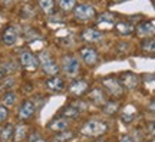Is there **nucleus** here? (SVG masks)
<instances>
[{"instance_id": "f257e3e1", "label": "nucleus", "mask_w": 155, "mask_h": 142, "mask_svg": "<svg viewBox=\"0 0 155 142\" xmlns=\"http://www.w3.org/2000/svg\"><path fill=\"white\" fill-rule=\"evenodd\" d=\"M108 124L105 121L101 119H89L88 122H85L83 126L81 128V132L85 137H91V138H98L101 135H104L108 132Z\"/></svg>"}, {"instance_id": "f03ea898", "label": "nucleus", "mask_w": 155, "mask_h": 142, "mask_svg": "<svg viewBox=\"0 0 155 142\" xmlns=\"http://www.w3.org/2000/svg\"><path fill=\"white\" fill-rule=\"evenodd\" d=\"M38 60H39V66L42 68V71L46 75H49V76H58V73L61 71L59 65H58L55 58L50 55L48 50H42L40 55L38 56Z\"/></svg>"}, {"instance_id": "7ed1b4c3", "label": "nucleus", "mask_w": 155, "mask_h": 142, "mask_svg": "<svg viewBox=\"0 0 155 142\" xmlns=\"http://www.w3.org/2000/svg\"><path fill=\"white\" fill-rule=\"evenodd\" d=\"M101 83H102V89H104V92H105L106 95H109V96L116 98V101H118L119 98H122V96H124V93H125V89L121 86L119 81H118L116 78H114L112 75L105 76L102 81H101Z\"/></svg>"}, {"instance_id": "20e7f679", "label": "nucleus", "mask_w": 155, "mask_h": 142, "mask_svg": "<svg viewBox=\"0 0 155 142\" xmlns=\"http://www.w3.org/2000/svg\"><path fill=\"white\" fill-rule=\"evenodd\" d=\"M59 69H62V72L68 78H76L79 75V72H81V62H79L76 56L65 55L61 62V68Z\"/></svg>"}, {"instance_id": "39448f33", "label": "nucleus", "mask_w": 155, "mask_h": 142, "mask_svg": "<svg viewBox=\"0 0 155 142\" xmlns=\"http://www.w3.org/2000/svg\"><path fill=\"white\" fill-rule=\"evenodd\" d=\"M119 83H121V86L125 89V91H134V89H137V88L141 85V76L137 75V73H134V72H122L119 76L116 78Z\"/></svg>"}, {"instance_id": "423d86ee", "label": "nucleus", "mask_w": 155, "mask_h": 142, "mask_svg": "<svg viewBox=\"0 0 155 142\" xmlns=\"http://www.w3.org/2000/svg\"><path fill=\"white\" fill-rule=\"evenodd\" d=\"M19 62H20V66H22L23 69H26L29 72H35L39 68L38 56L28 49L20 50V53H19Z\"/></svg>"}, {"instance_id": "0eeeda50", "label": "nucleus", "mask_w": 155, "mask_h": 142, "mask_svg": "<svg viewBox=\"0 0 155 142\" xmlns=\"http://www.w3.org/2000/svg\"><path fill=\"white\" fill-rule=\"evenodd\" d=\"M91 91V85H89L88 81L85 79H75L71 82V85L68 86V92L71 96H75V98H81L83 95Z\"/></svg>"}, {"instance_id": "6e6552de", "label": "nucleus", "mask_w": 155, "mask_h": 142, "mask_svg": "<svg viewBox=\"0 0 155 142\" xmlns=\"http://www.w3.org/2000/svg\"><path fill=\"white\" fill-rule=\"evenodd\" d=\"M73 15H75L78 20H92V19L96 17V10H95L94 6L83 3V5L75 6Z\"/></svg>"}, {"instance_id": "1a4fd4ad", "label": "nucleus", "mask_w": 155, "mask_h": 142, "mask_svg": "<svg viewBox=\"0 0 155 142\" xmlns=\"http://www.w3.org/2000/svg\"><path fill=\"white\" fill-rule=\"evenodd\" d=\"M85 108V105L82 104V101H78V102H72V104L65 105L61 111L62 118H66V119H73V118H78L81 115V111Z\"/></svg>"}, {"instance_id": "9d476101", "label": "nucleus", "mask_w": 155, "mask_h": 142, "mask_svg": "<svg viewBox=\"0 0 155 142\" xmlns=\"http://www.w3.org/2000/svg\"><path fill=\"white\" fill-rule=\"evenodd\" d=\"M79 55H81V59L88 66H95L99 62L98 50L95 49V48H92V46H83V48H81Z\"/></svg>"}, {"instance_id": "9b49d317", "label": "nucleus", "mask_w": 155, "mask_h": 142, "mask_svg": "<svg viewBox=\"0 0 155 142\" xmlns=\"http://www.w3.org/2000/svg\"><path fill=\"white\" fill-rule=\"evenodd\" d=\"M35 112H36V105H35V102L26 99V101H23L22 105H20L19 109H17V118H19V121H28L33 116Z\"/></svg>"}, {"instance_id": "f8f14e48", "label": "nucleus", "mask_w": 155, "mask_h": 142, "mask_svg": "<svg viewBox=\"0 0 155 142\" xmlns=\"http://www.w3.org/2000/svg\"><path fill=\"white\" fill-rule=\"evenodd\" d=\"M86 95H88V101L95 106H102L108 101V95L104 92L102 88H94Z\"/></svg>"}, {"instance_id": "ddd939ff", "label": "nucleus", "mask_w": 155, "mask_h": 142, "mask_svg": "<svg viewBox=\"0 0 155 142\" xmlns=\"http://www.w3.org/2000/svg\"><path fill=\"white\" fill-rule=\"evenodd\" d=\"M17 38H19V30L15 26H7L2 33V42L6 46H13L17 42Z\"/></svg>"}, {"instance_id": "4468645a", "label": "nucleus", "mask_w": 155, "mask_h": 142, "mask_svg": "<svg viewBox=\"0 0 155 142\" xmlns=\"http://www.w3.org/2000/svg\"><path fill=\"white\" fill-rule=\"evenodd\" d=\"M154 29H155V22L154 20H145V22L139 23L137 26V35L141 36V38H152L154 35Z\"/></svg>"}, {"instance_id": "2eb2a0df", "label": "nucleus", "mask_w": 155, "mask_h": 142, "mask_svg": "<svg viewBox=\"0 0 155 142\" xmlns=\"http://www.w3.org/2000/svg\"><path fill=\"white\" fill-rule=\"evenodd\" d=\"M102 32L101 30H96L94 28H86L83 29L82 33H81V39H82L83 42H86V43H94V42H98L102 39Z\"/></svg>"}, {"instance_id": "dca6fc26", "label": "nucleus", "mask_w": 155, "mask_h": 142, "mask_svg": "<svg viewBox=\"0 0 155 142\" xmlns=\"http://www.w3.org/2000/svg\"><path fill=\"white\" fill-rule=\"evenodd\" d=\"M46 88L49 89L50 92H55V93H61L65 91V81L62 79L61 76H50L48 81H46Z\"/></svg>"}, {"instance_id": "f3484780", "label": "nucleus", "mask_w": 155, "mask_h": 142, "mask_svg": "<svg viewBox=\"0 0 155 142\" xmlns=\"http://www.w3.org/2000/svg\"><path fill=\"white\" fill-rule=\"evenodd\" d=\"M48 128L53 132H61V131H66L69 128V119L66 118H62V116H56L48 124Z\"/></svg>"}, {"instance_id": "a211bd4d", "label": "nucleus", "mask_w": 155, "mask_h": 142, "mask_svg": "<svg viewBox=\"0 0 155 142\" xmlns=\"http://www.w3.org/2000/svg\"><path fill=\"white\" fill-rule=\"evenodd\" d=\"M101 108H102V112L105 115H108V116H115V115L119 112L121 105H119V102H118L116 99H108Z\"/></svg>"}, {"instance_id": "6ab92c4d", "label": "nucleus", "mask_w": 155, "mask_h": 142, "mask_svg": "<svg viewBox=\"0 0 155 142\" xmlns=\"http://www.w3.org/2000/svg\"><path fill=\"white\" fill-rule=\"evenodd\" d=\"M138 114V109L134 106V105H128L127 108H124V112L121 115V121L124 124H131L134 119H135V116Z\"/></svg>"}, {"instance_id": "aec40b11", "label": "nucleus", "mask_w": 155, "mask_h": 142, "mask_svg": "<svg viewBox=\"0 0 155 142\" xmlns=\"http://www.w3.org/2000/svg\"><path fill=\"white\" fill-rule=\"evenodd\" d=\"M115 30L122 36H129L135 32V26L131 22H119L115 25Z\"/></svg>"}, {"instance_id": "412c9836", "label": "nucleus", "mask_w": 155, "mask_h": 142, "mask_svg": "<svg viewBox=\"0 0 155 142\" xmlns=\"http://www.w3.org/2000/svg\"><path fill=\"white\" fill-rule=\"evenodd\" d=\"M13 137H15V126L12 125V124H6L3 126V129L0 131V141L10 142V141H13Z\"/></svg>"}, {"instance_id": "4be33fe9", "label": "nucleus", "mask_w": 155, "mask_h": 142, "mask_svg": "<svg viewBox=\"0 0 155 142\" xmlns=\"http://www.w3.org/2000/svg\"><path fill=\"white\" fill-rule=\"evenodd\" d=\"M15 71H16V65L13 62H3V63H0V81L7 76H10Z\"/></svg>"}, {"instance_id": "5701e85b", "label": "nucleus", "mask_w": 155, "mask_h": 142, "mask_svg": "<svg viewBox=\"0 0 155 142\" xmlns=\"http://www.w3.org/2000/svg\"><path fill=\"white\" fill-rule=\"evenodd\" d=\"M73 138H75V132L66 129V131L58 132L55 137L52 138V142H71Z\"/></svg>"}, {"instance_id": "b1692460", "label": "nucleus", "mask_w": 155, "mask_h": 142, "mask_svg": "<svg viewBox=\"0 0 155 142\" xmlns=\"http://www.w3.org/2000/svg\"><path fill=\"white\" fill-rule=\"evenodd\" d=\"M2 101H3V106H6V108H12L13 105L16 104L17 95H16L15 92H10V91H7V92L3 95Z\"/></svg>"}, {"instance_id": "393cba45", "label": "nucleus", "mask_w": 155, "mask_h": 142, "mask_svg": "<svg viewBox=\"0 0 155 142\" xmlns=\"http://www.w3.org/2000/svg\"><path fill=\"white\" fill-rule=\"evenodd\" d=\"M58 6L62 12L69 13V12H73L76 6V0H58Z\"/></svg>"}, {"instance_id": "a878e982", "label": "nucleus", "mask_w": 155, "mask_h": 142, "mask_svg": "<svg viewBox=\"0 0 155 142\" xmlns=\"http://www.w3.org/2000/svg\"><path fill=\"white\" fill-rule=\"evenodd\" d=\"M26 137H28V126L26 125H19L17 128H15V137H13V139L16 142L25 141Z\"/></svg>"}, {"instance_id": "bb28decb", "label": "nucleus", "mask_w": 155, "mask_h": 142, "mask_svg": "<svg viewBox=\"0 0 155 142\" xmlns=\"http://www.w3.org/2000/svg\"><path fill=\"white\" fill-rule=\"evenodd\" d=\"M39 7L43 13H52L55 9V0H39Z\"/></svg>"}, {"instance_id": "cd10ccee", "label": "nucleus", "mask_w": 155, "mask_h": 142, "mask_svg": "<svg viewBox=\"0 0 155 142\" xmlns=\"http://www.w3.org/2000/svg\"><path fill=\"white\" fill-rule=\"evenodd\" d=\"M141 49L144 50V52H150V53H154L155 50V42L152 38H147L142 40V43H141Z\"/></svg>"}, {"instance_id": "c85d7f7f", "label": "nucleus", "mask_w": 155, "mask_h": 142, "mask_svg": "<svg viewBox=\"0 0 155 142\" xmlns=\"http://www.w3.org/2000/svg\"><path fill=\"white\" fill-rule=\"evenodd\" d=\"M16 82V79L13 76H7L5 79H2V82H0V89H9L12 88V85H15Z\"/></svg>"}, {"instance_id": "c756f323", "label": "nucleus", "mask_w": 155, "mask_h": 142, "mask_svg": "<svg viewBox=\"0 0 155 142\" xmlns=\"http://www.w3.org/2000/svg\"><path fill=\"white\" fill-rule=\"evenodd\" d=\"M99 22L101 23H109V25H112V23L115 22V16L112 15V13H102L99 16Z\"/></svg>"}, {"instance_id": "7c9ffc66", "label": "nucleus", "mask_w": 155, "mask_h": 142, "mask_svg": "<svg viewBox=\"0 0 155 142\" xmlns=\"http://www.w3.org/2000/svg\"><path fill=\"white\" fill-rule=\"evenodd\" d=\"M7 116H9L7 108L3 106V105H0V124H5L6 121H7Z\"/></svg>"}, {"instance_id": "2f4dec72", "label": "nucleus", "mask_w": 155, "mask_h": 142, "mask_svg": "<svg viewBox=\"0 0 155 142\" xmlns=\"http://www.w3.org/2000/svg\"><path fill=\"white\" fill-rule=\"evenodd\" d=\"M119 142H135V141H134V138L131 137V135L124 134V135H121V138H119Z\"/></svg>"}, {"instance_id": "473e14b6", "label": "nucleus", "mask_w": 155, "mask_h": 142, "mask_svg": "<svg viewBox=\"0 0 155 142\" xmlns=\"http://www.w3.org/2000/svg\"><path fill=\"white\" fill-rule=\"evenodd\" d=\"M29 142H46L45 139H42V138L39 137V138H36V139H32V141H29Z\"/></svg>"}, {"instance_id": "72a5a7b5", "label": "nucleus", "mask_w": 155, "mask_h": 142, "mask_svg": "<svg viewBox=\"0 0 155 142\" xmlns=\"http://www.w3.org/2000/svg\"><path fill=\"white\" fill-rule=\"evenodd\" d=\"M94 142H108V141H102V139H96V141H94Z\"/></svg>"}, {"instance_id": "f704fd0d", "label": "nucleus", "mask_w": 155, "mask_h": 142, "mask_svg": "<svg viewBox=\"0 0 155 142\" xmlns=\"http://www.w3.org/2000/svg\"><path fill=\"white\" fill-rule=\"evenodd\" d=\"M114 2H124V0H114Z\"/></svg>"}, {"instance_id": "c9c22d12", "label": "nucleus", "mask_w": 155, "mask_h": 142, "mask_svg": "<svg viewBox=\"0 0 155 142\" xmlns=\"http://www.w3.org/2000/svg\"><path fill=\"white\" fill-rule=\"evenodd\" d=\"M150 142H154V141H150Z\"/></svg>"}]
</instances>
